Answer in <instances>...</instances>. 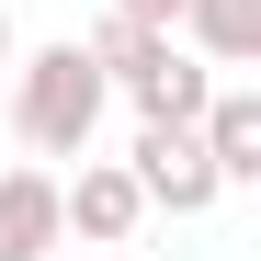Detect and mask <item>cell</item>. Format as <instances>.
Returning <instances> with one entry per match:
<instances>
[{
    "label": "cell",
    "mask_w": 261,
    "mask_h": 261,
    "mask_svg": "<svg viewBox=\"0 0 261 261\" xmlns=\"http://www.w3.org/2000/svg\"><path fill=\"white\" fill-rule=\"evenodd\" d=\"M102 102H114V80L91 68V46H80V34L12 57V137H23L34 159H80V148L102 137Z\"/></svg>",
    "instance_id": "6da1fadb"
},
{
    "label": "cell",
    "mask_w": 261,
    "mask_h": 261,
    "mask_svg": "<svg viewBox=\"0 0 261 261\" xmlns=\"http://www.w3.org/2000/svg\"><path fill=\"white\" fill-rule=\"evenodd\" d=\"M125 170H137L148 216H204V204H227V182H216V159H204V137H193V125H137Z\"/></svg>",
    "instance_id": "7a4b0ae2"
},
{
    "label": "cell",
    "mask_w": 261,
    "mask_h": 261,
    "mask_svg": "<svg viewBox=\"0 0 261 261\" xmlns=\"http://www.w3.org/2000/svg\"><path fill=\"white\" fill-rule=\"evenodd\" d=\"M57 216H68L80 250H125V239L148 227V193H137L125 159H91V148H80V182H57Z\"/></svg>",
    "instance_id": "3957f363"
},
{
    "label": "cell",
    "mask_w": 261,
    "mask_h": 261,
    "mask_svg": "<svg viewBox=\"0 0 261 261\" xmlns=\"http://www.w3.org/2000/svg\"><path fill=\"white\" fill-rule=\"evenodd\" d=\"M46 250H68L57 170H46V159H23V170H0V261H46Z\"/></svg>",
    "instance_id": "277c9868"
},
{
    "label": "cell",
    "mask_w": 261,
    "mask_h": 261,
    "mask_svg": "<svg viewBox=\"0 0 261 261\" xmlns=\"http://www.w3.org/2000/svg\"><path fill=\"white\" fill-rule=\"evenodd\" d=\"M193 137H204V159H216V182H227V193H250V182H261V91L216 80L204 114H193Z\"/></svg>",
    "instance_id": "5b68a950"
},
{
    "label": "cell",
    "mask_w": 261,
    "mask_h": 261,
    "mask_svg": "<svg viewBox=\"0 0 261 261\" xmlns=\"http://www.w3.org/2000/svg\"><path fill=\"white\" fill-rule=\"evenodd\" d=\"M204 91H216V68L193 57V46H159L137 80H125V102H137V125H193L204 114Z\"/></svg>",
    "instance_id": "8992f818"
},
{
    "label": "cell",
    "mask_w": 261,
    "mask_h": 261,
    "mask_svg": "<svg viewBox=\"0 0 261 261\" xmlns=\"http://www.w3.org/2000/svg\"><path fill=\"white\" fill-rule=\"evenodd\" d=\"M170 34H182L204 68H250V57H261V0H182Z\"/></svg>",
    "instance_id": "52a82bcc"
},
{
    "label": "cell",
    "mask_w": 261,
    "mask_h": 261,
    "mask_svg": "<svg viewBox=\"0 0 261 261\" xmlns=\"http://www.w3.org/2000/svg\"><path fill=\"white\" fill-rule=\"evenodd\" d=\"M80 46H91V68H102L114 91H125V80H137V68H148V57L170 46V34H159V23H137V12H102L91 34H80Z\"/></svg>",
    "instance_id": "ba28073f"
},
{
    "label": "cell",
    "mask_w": 261,
    "mask_h": 261,
    "mask_svg": "<svg viewBox=\"0 0 261 261\" xmlns=\"http://www.w3.org/2000/svg\"><path fill=\"white\" fill-rule=\"evenodd\" d=\"M114 12H137V23H159V34H170V23H182V0H114Z\"/></svg>",
    "instance_id": "9c48e42d"
},
{
    "label": "cell",
    "mask_w": 261,
    "mask_h": 261,
    "mask_svg": "<svg viewBox=\"0 0 261 261\" xmlns=\"http://www.w3.org/2000/svg\"><path fill=\"white\" fill-rule=\"evenodd\" d=\"M12 57H23V34H12V0H0V68H12Z\"/></svg>",
    "instance_id": "30bf717a"
},
{
    "label": "cell",
    "mask_w": 261,
    "mask_h": 261,
    "mask_svg": "<svg viewBox=\"0 0 261 261\" xmlns=\"http://www.w3.org/2000/svg\"><path fill=\"white\" fill-rule=\"evenodd\" d=\"M46 261H91V250H46Z\"/></svg>",
    "instance_id": "8fae6325"
}]
</instances>
